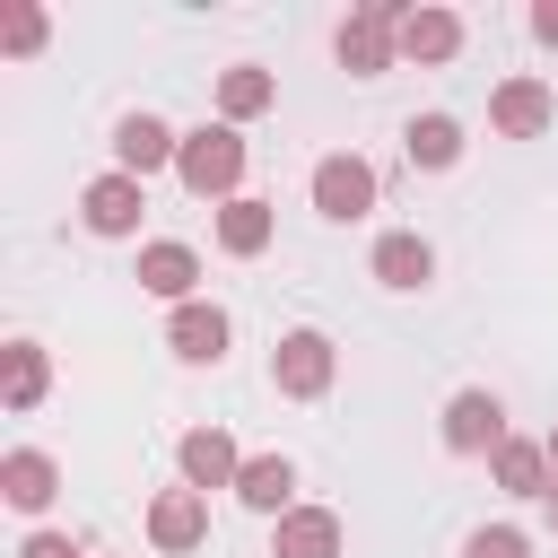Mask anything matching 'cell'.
Listing matches in <instances>:
<instances>
[{
    "label": "cell",
    "instance_id": "16",
    "mask_svg": "<svg viewBox=\"0 0 558 558\" xmlns=\"http://www.w3.org/2000/svg\"><path fill=\"white\" fill-rule=\"evenodd\" d=\"M270 558H340V514L331 506H288L270 523Z\"/></svg>",
    "mask_w": 558,
    "mask_h": 558
},
{
    "label": "cell",
    "instance_id": "10",
    "mask_svg": "<svg viewBox=\"0 0 558 558\" xmlns=\"http://www.w3.org/2000/svg\"><path fill=\"white\" fill-rule=\"evenodd\" d=\"M201 541H209V497H201V488H157V497H148V549L183 558V549H201Z\"/></svg>",
    "mask_w": 558,
    "mask_h": 558
},
{
    "label": "cell",
    "instance_id": "15",
    "mask_svg": "<svg viewBox=\"0 0 558 558\" xmlns=\"http://www.w3.org/2000/svg\"><path fill=\"white\" fill-rule=\"evenodd\" d=\"M0 497H9L17 514H44V506L61 497V462H52L44 445H17V453L0 462Z\"/></svg>",
    "mask_w": 558,
    "mask_h": 558
},
{
    "label": "cell",
    "instance_id": "11",
    "mask_svg": "<svg viewBox=\"0 0 558 558\" xmlns=\"http://www.w3.org/2000/svg\"><path fill=\"white\" fill-rule=\"evenodd\" d=\"M366 270L392 288V296H418L427 279H436V244L418 235V227H392V235H375V253H366Z\"/></svg>",
    "mask_w": 558,
    "mask_h": 558
},
{
    "label": "cell",
    "instance_id": "14",
    "mask_svg": "<svg viewBox=\"0 0 558 558\" xmlns=\"http://www.w3.org/2000/svg\"><path fill=\"white\" fill-rule=\"evenodd\" d=\"M488 480H497L506 497H541V506H549V488H558V471H549V445H541V436H506V445L488 453Z\"/></svg>",
    "mask_w": 558,
    "mask_h": 558
},
{
    "label": "cell",
    "instance_id": "12",
    "mask_svg": "<svg viewBox=\"0 0 558 558\" xmlns=\"http://www.w3.org/2000/svg\"><path fill=\"white\" fill-rule=\"evenodd\" d=\"M174 471H183V488H235V471H244V453H235V436L227 427H192L183 445H174Z\"/></svg>",
    "mask_w": 558,
    "mask_h": 558
},
{
    "label": "cell",
    "instance_id": "24",
    "mask_svg": "<svg viewBox=\"0 0 558 558\" xmlns=\"http://www.w3.org/2000/svg\"><path fill=\"white\" fill-rule=\"evenodd\" d=\"M462 558H532V541H523L514 523H480V532L462 541Z\"/></svg>",
    "mask_w": 558,
    "mask_h": 558
},
{
    "label": "cell",
    "instance_id": "6",
    "mask_svg": "<svg viewBox=\"0 0 558 558\" xmlns=\"http://www.w3.org/2000/svg\"><path fill=\"white\" fill-rule=\"evenodd\" d=\"M549 122H558V96H549V78H532V70L497 78V96H488V131H497V140H541Z\"/></svg>",
    "mask_w": 558,
    "mask_h": 558
},
{
    "label": "cell",
    "instance_id": "19",
    "mask_svg": "<svg viewBox=\"0 0 558 558\" xmlns=\"http://www.w3.org/2000/svg\"><path fill=\"white\" fill-rule=\"evenodd\" d=\"M453 52H462V17H453V9H410V17H401V61L436 70V61H453Z\"/></svg>",
    "mask_w": 558,
    "mask_h": 558
},
{
    "label": "cell",
    "instance_id": "17",
    "mask_svg": "<svg viewBox=\"0 0 558 558\" xmlns=\"http://www.w3.org/2000/svg\"><path fill=\"white\" fill-rule=\"evenodd\" d=\"M235 497H244L253 514H270V523H279V514L296 506V462H288V453H244V471H235Z\"/></svg>",
    "mask_w": 558,
    "mask_h": 558
},
{
    "label": "cell",
    "instance_id": "5",
    "mask_svg": "<svg viewBox=\"0 0 558 558\" xmlns=\"http://www.w3.org/2000/svg\"><path fill=\"white\" fill-rule=\"evenodd\" d=\"M140 218H148V183H140V174H122V166H105V174L78 192V227H87V235H105V244L140 235Z\"/></svg>",
    "mask_w": 558,
    "mask_h": 558
},
{
    "label": "cell",
    "instance_id": "13",
    "mask_svg": "<svg viewBox=\"0 0 558 558\" xmlns=\"http://www.w3.org/2000/svg\"><path fill=\"white\" fill-rule=\"evenodd\" d=\"M148 296H166V305H192V279H201V253L183 244V235H157V244H140V270H131Z\"/></svg>",
    "mask_w": 558,
    "mask_h": 558
},
{
    "label": "cell",
    "instance_id": "2",
    "mask_svg": "<svg viewBox=\"0 0 558 558\" xmlns=\"http://www.w3.org/2000/svg\"><path fill=\"white\" fill-rule=\"evenodd\" d=\"M401 17H410V0H357V9L340 17V35H331L340 70H349V78H384V70L401 61Z\"/></svg>",
    "mask_w": 558,
    "mask_h": 558
},
{
    "label": "cell",
    "instance_id": "9",
    "mask_svg": "<svg viewBox=\"0 0 558 558\" xmlns=\"http://www.w3.org/2000/svg\"><path fill=\"white\" fill-rule=\"evenodd\" d=\"M227 340H235V323H227V305H209V296H192V305L166 314V349H174L183 366H218Z\"/></svg>",
    "mask_w": 558,
    "mask_h": 558
},
{
    "label": "cell",
    "instance_id": "23",
    "mask_svg": "<svg viewBox=\"0 0 558 558\" xmlns=\"http://www.w3.org/2000/svg\"><path fill=\"white\" fill-rule=\"evenodd\" d=\"M44 35H52V17H44L35 0H17V9H9V26H0V52H9V61H26V52H44Z\"/></svg>",
    "mask_w": 558,
    "mask_h": 558
},
{
    "label": "cell",
    "instance_id": "4",
    "mask_svg": "<svg viewBox=\"0 0 558 558\" xmlns=\"http://www.w3.org/2000/svg\"><path fill=\"white\" fill-rule=\"evenodd\" d=\"M314 209L331 218V227H357L366 209H375V166L357 157V148H331V157H314Z\"/></svg>",
    "mask_w": 558,
    "mask_h": 558
},
{
    "label": "cell",
    "instance_id": "26",
    "mask_svg": "<svg viewBox=\"0 0 558 558\" xmlns=\"http://www.w3.org/2000/svg\"><path fill=\"white\" fill-rule=\"evenodd\" d=\"M532 35H541V44H558V0H541V9H532Z\"/></svg>",
    "mask_w": 558,
    "mask_h": 558
},
{
    "label": "cell",
    "instance_id": "25",
    "mask_svg": "<svg viewBox=\"0 0 558 558\" xmlns=\"http://www.w3.org/2000/svg\"><path fill=\"white\" fill-rule=\"evenodd\" d=\"M17 558H87V549H78L70 532H26V541H17Z\"/></svg>",
    "mask_w": 558,
    "mask_h": 558
},
{
    "label": "cell",
    "instance_id": "1",
    "mask_svg": "<svg viewBox=\"0 0 558 558\" xmlns=\"http://www.w3.org/2000/svg\"><path fill=\"white\" fill-rule=\"evenodd\" d=\"M174 174H183L192 201H218V209L244 201V131H235V122H201V131H183Z\"/></svg>",
    "mask_w": 558,
    "mask_h": 558
},
{
    "label": "cell",
    "instance_id": "22",
    "mask_svg": "<svg viewBox=\"0 0 558 558\" xmlns=\"http://www.w3.org/2000/svg\"><path fill=\"white\" fill-rule=\"evenodd\" d=\"M401 148H410V166L445 174V166L462 157V122H453V113H410V122H401Z\"/></svg>",
    "mask_w": 558,
    "mask_h": 558
},
{
    "label": "cell",
    "instance_id": "3",
    "mask_svg": "<svg viewBox=\"0 0 558 558\" xmlns=\"http://www.w3.org/2000/svg\"><path fill=\"white\" fill-rule=\"evenodd\" d=\"M331 375H340V349H331V331H314V323L279 331V349H270V384H279L288 401H323V392H331Z\"/></svg>",
    "mask_w": 558,
    "mask_h": 558
},
{
    "label": "cell",
    "instance_id": "8",
    "mask_svg": "<svg viewBox=\"0 0 558 558\" xmlns=\"http://www.w3.org/2000/svg\"><path fill=\"white\" fill-rule=\"evenodd\" d=\"M506 445V401L488 384H462L445 401V453H497Z\"/></svg>",
    "mask_w": 558,
    "mask_h": 558
},
{
    "label": "cell",
    "instance_id": "20",
    "mask_svg": "<svg viewBox=\"0 0 558 558\" xmlns=\"http://www.w3.org/2000/svg\"><path fill=\"white\" fill-rule=\"evenodd\" d=\"M270 235H279V209L270 201H227L218 209V253H235V262H253V253H270Z\"/></svg>",
    "mask_w": 558,
    "mask_h": 558
},
{
    "label": "cell",
    "instance_id": "18",
    "mask_svg": "<svg viewBox=\"0 0 558 558\" xmlns=\"http://www.w3.org/2000/svg\"><path fill=\"white\" fill-rule=\"evenodd\" d=\"M270 105H279V78H270L262 61H235V70H218V122H235V131H244V122H262Z\"/></svg>",
    "mask_w": 558,
    "mask_h": 558
},
{
    "label": "cell",
    "instance_id": "7",
    "mask_svg": "<svg viewBox=\"0 0 558 558\" xmlns=\"http://www.w3.org/2000/svg\"><path fill=\"white\" fill-rule=\"evenodd\" d=\"M174 157H183V131H174L166 113H122V122H113V166H122V174L148 183V174H166Z\"/></svg>",
    "mask_w": 558,
    "mask_h": 558
},
{
    "label": "cell",
    "instance_id": "21",
    "mask_svg": "<svg viewBox=\"0 0 558 558\" xmlns=\"http://www.w3.org/2000/svg\"><path fill=\"white\" fill-rule=\"evenodd\" d=\"M44 392H52V357H44L35 340H9V349H0V401H9V410H35Z\"/></svg>",
    "mask_w": 558,
    "mask_h": 558
},
{
    "label": "cell",
    "instance_id": "27",
    "mask_svg": "<svg viewBox=\"0 0 558 558\" xmlns=\"http://www.w3.org/2000/svg\"><path fill=\"white\" fill-rule=\"evenodd\" d=\"M541 445H549V471H558V427H549V436H541Z\"/></svg>",
    "mask_w": 558,
    "mask_h": 558
},
{
    "label": "cell",
    "instance_id": "28",
    "mask_svg": "<svg viewBox=\"0 0 558 558\" xmlns=\"http://www.w3.org/2000/svg\"><path fill=\"white\" fill-rule=\"evenodd\" d=\"M549 523H558V488H549Z\"/></svg>",
    "mask_w": 558,
    "mask_h": 558
}]
</instances>
